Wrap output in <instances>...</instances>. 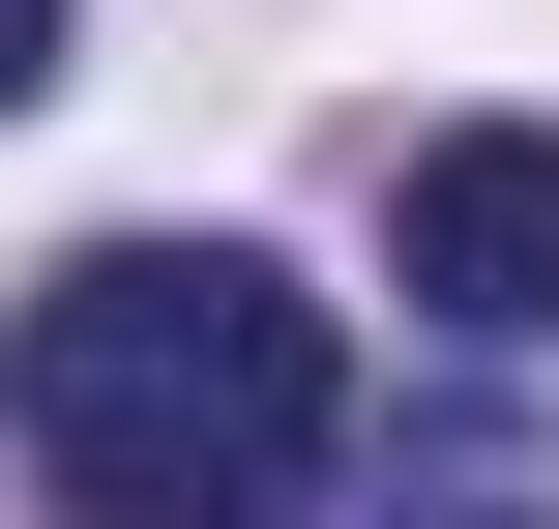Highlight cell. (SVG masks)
I'll return each instance as SVG.
<instances>
[{"label": "cell", "instance_id": "3", "mask_svg": "<svg viewBox=\"0 0 559 529\" xmlns=\"http://www.w3.org/2000/svg\"><path fill=\"white\" fill-rule=\"evenodd\" d=\"M29 88H59V0H0V118H29Z\"/></svg>", "mask_w": 559, "mask_h": 529}, {"label": "cell", "instance_id": "2", "mask_svg": "<svg viewBox=\"0 0 559 529\" xmlns=\"http://www.w3.org/2000/svg\"><path fill=\"white\" fill-rule=\"evenodd\" d=\"M383 265H413L442 353H559V118H442L383 177Z\"/></svg>", "mask_w": 559, "mask_h": 529}, {"label": "cell", "instance_id": "1", "mask_svg": "<svg viewBox=\"0 0 559 529\" xmlns=\"http://www.w3.org/2000/svg\"><path fill=\"white\" fill-rule=\"evenodd\" d=\"M0 442L59 471L88 529H236L354 471V353L265 236H59L0 294Z\"/></svg>", "mask_w": 559, "mask_h": 529}]
</instances>
